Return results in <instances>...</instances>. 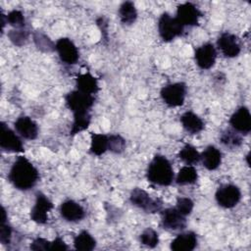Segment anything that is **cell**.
<instances>
[{
    "label": "cell",
    "instance_id": "cell-31",
    "mask_svg": "<svg viewBox=\"0 0 251 251\" xmlns=\"http://www.w3.org/2000/svg\"><path fill=\"white\" fill-rule=\"evenodd\" d=\"M7 24H9L11 26L15 27L16 29L24 28L25 25V20L24 17V14L19 10H13L8 13L6 16Z\"/></svg>",
    "mask_w": 251,
    "mask_h": 251
},
{
    "label": "cell",
    "instance_id": "cell-19",
    "mask_svg": "<svg viewBox=\"0 0 251 251\" xmlns=\"http://www.w3.org/2000/svg\"><path fill=\"white\" fill-rule=\"evenodd\" d=\"M200 160L207 170L214 171L218 169L222 163V153L214 145H209L200 154Z\"/></svg>",
    "mask_w": 251,
    "mask_h": 251
},
{
    "label": "cell",
    "instance_id": "cell-1",
    "mask_svg": "<svg viewBox=\"0 0 251 251\" xmlns=\"http://www.w3.org/2000/svg\"><path fill=\"white\" fill-rule=\"evenodd\" d=\"M67 107L74 114V121L70 130V134H75L85 130L91 122L90 111L94 105V95L85 94L78 90H73L65 96Z\"/></svg>",
    "mask_w": 251,
    "mask_h": 251
},
{
    "label": "cell",
    "instance_id": "cell-29",
    "mask_svg": "<svg viewBox=\"0 0 251 251\" xmlns=\"http://www.w3.org/2000/svg\"><path fill=\"white\" fill-rule=\"evenodd\" d=\"M139 240L143 245L150 248H154L159 243V234L155 229L147 227L139 235Z\"/></svg>",
    "mask_w": 251,
    "mask_h": 251
},
{
    "label": "cell",
    "instance_id": "cell-21",
    "mask_svg": "<svg viewBox=\"0 0 251 251\" xmlns=\"http://www.w3.org/2000/svg\"><path fill=\"white\" fill-rule=\"evenodd\" d=\"M180 123L183 128L190 134L199 133L204 128V123L202 119L191 111H187L181 115Z\"/></svg>",
    "mask_w": 251,
    "mask_h": 251
},
{
    "label": "cell",
    "instance_id": "cell-30",
    "mask_svg": "<svg viewBox=\"0 0 251 251\" xmlns=\"http://www.w3.org/2000/svg\"><path fill=\"white\" fill-rule=\"evenodd\" d=\"M126 149V139L120 134L108 135V150L115 154H121Z\"/></svg>",
    "mask_w": 251,
    "mask_h": 251
},
{
    "label": "cell",
    "instance_id": "cell-3",
    "mask_svg": "<svg viewBox=\"0 0 251 251\" xmlns=\"http://www.w3.org/2000/svg\"><path fill=\"white\" fill-rule=\"evenodd\" d=\"M146 177L151 183L168 186L174 180V169L170 161L165 156L157 154L148 165Z\"/></svg>",
    "mask_w": 251,
    "mask_h": 251
},
{
    "label": "cell",
    "instance_id": "cell-23",
    "mask_svg": "<svg viewBox=\"0 0 251 251\" xmlns=\"http://www.w3.org/2000/svg\"><path fill=\"white\" fill-rule=\"evenodd\" d=\"M74 246L76 250L91 251L96 246V240L87 230H81L74 238Z\"/></svg>",
    "mask_w": 251,
    "mask_h": 251
},
{
    "label": "cell",
    "instance_id": "cell-32",
    "mask_svg": "<svg viewBox=\"0 0 251 251\" xmlns=\"http://www.w3.org/2000/svg\"><path fill=\"white\" fill-rule=\"evenodd\" d=\"M28 36H29L28 31L24 29V28L13 29V30H10L8 32V37L17 46L24 45L27 41Z\"/></svg>",
    "mask_w": 251,
    "mask_h": 251
},
{
    "label": "cell",
    "instance_id": "cell-5",
    "mask_svg": "<svg viewBox=\"0 0 251 251\" xmlns=\"http://www.w3.org/2000/svg\"><path fill=\"white\" fill-rule=\"evenodd\" d=\"M184 26L168 13H163L158 21V30L160 37L165 42H170L183 33Z\"/></svg>",
    "mask_w": 251,
    "mask_h": 251
},
{
    "label": "cell",
    "instance_id": "cell-14",
    "mask_svg": "<svg viewBox=\"0 0 251 251\" xmlns=\"http://www.w3.org/2000/svg\"><path fill=\"white\" fill-rule=\"evenodd\" d=\"M218 48L226 58H234L239 55L241 47L237 37L230 32H223L217 40Z\"/></svg>",
    "mask_w": 251,
    "mask_h": 251
},
{
    "label": "cell",
    "instance_id": "cell-2",
    "mask_svg": "<svg viewBox=\"0 0 251 251\" xmlns=\"http://www.w3.org/2000/svg\"><path fill=\"white\" fill-rule=\"evenodd\" d=\"M38 177L37 169L23 156L16 159L8 174L9 181L17 189L24 191L32 188L36 184Z\"/></svg>",
    "mask_w": 251,
    "mask_h": 251
},
{
    "label": "cell",
    "instance_id": "cell-26",
    "mask_svg": "<svg viewBox=\"0 0 251 251\" xmlns=\"http://www.w3.org/2000/svg\"><path fill=\"white\" fill-rule=\"evenodd\" d=\"M220 141L228 148H237L242 143V137L240 133L233 128H226L222 132Z\"/></svg>",
    "mask_w": 251,
    "mask_h": 251
},
{
    "label": "cell",
    "instance_id": "cell-22",
    "mask_svg": "<svg viewBox=\"0 0 251 251\" xmlns=\"http://www.w3.org/2000/svg\"><path fill=\"white\" fill-rule=\"evenodd\" d=\"M120 20L124 25H132L137 19V10L131 1L123 2L119 8Z\"/></svg>",
    "mask_w": 251,
    "mask_h": 251
},
{
    "label": "cell",
    "instance_id": "cell-24",
    "mask_svg": "<svg viewBox=\"0 0 251 251\" xmlns=\"http://www.w3.org/2000/svg\"><path fill=\"white\" fill-rule=\"evenodd\" d=\"M108 150V135L104 133H91L89 151L95 156H101Z\"/></svg>",
    "mask_w": 251,
    "mask_h": 251
},
{
    "label": "cell",
    "instance_id": "cell-16",
    "mask_svg": "<svg viewBox=\"0 0 251 251\" xmlns=\"http://www.w3.org/2000/svg\"><path fill=\"white\" fill-rule=\"evenodd\" d=\"M14 127L19 135L25 139L33 140L38 135L37 124L27 116L19 117L14 123Z\"/></svg>",
    "mask_w": 251,
    "mask_h": 251
},
{
    "label": "cell",
    "instance_id": "cell-11",
    "mask_svg": "<svg viewBox=\"0 0 251 251\" xmlns=\"http://www.w3.org/2000/svg\"><path fill=\"white\" fill-rule=\"evenodd\" d=\"M59 58L62 62L68 65H74L78 61L79 53L75 43L68 37H61L55 44Z\"/></svg>",
    "mask_w": 251,
    "mask_h": 251
},
{
    "label": "cell",
    "instance_id": "cell-18",
    "mask_svg": "<svg viewBox=\"0 0 251 251\" xmlns=\"http://www.w3.org/2000/svg\"><path fill=\"white\" fill-rule=\"evenodd\" d=\"M197 246V235L193 231L177 234L171 242V249L174 251H192Z\"/></svg>",
    "mask_w": 251,
    "mask_h": 251
},
{
    "label": "cell",
    "instance_id": "cell-17",
    "mask_svg": "<svg viewBox=\"0 0 251 251\" xmlns=\"http://www.w3.org/2000/svg\"><path fill=\"white\" fill-rule=\"evenodd\" d=\"M61 216L68 222L75 223L81 221L85 217L84 209L74 200H66L60 206Z\"/></svg>",
    "mask_w": 251,
    "mask_h": 251
},
{
    "label": "cell",
    "instance_id": "cell-34",
    "mask_svg": "<svg viewBox=\"0 0 251 251\" xmlns=\"http://www.w3.org/2000/svg\"><path fill=\"white\" fill-rule=\"evenodd\" d=\"M6 221L7 220L1 221V227H0V242L3 245H7L11 243L12 232H13L11 226L8 223H6Z\"/></svg>",
    "mask_w": 251,
    "mask_h": 251
},
{
    "label": "cell",
    "instance_id": "cell-36",
    "mask_svg": "<svg viewBox=\"0 0 251 251\" xmlns=\"http://www.w3.org/2000/svg\"><path fill=\"white\" fill-rule=\"evenodd\" d=\"M69 247L65 243V241L61 237H56L53 241L50 243V250L51 251H65L68 250Z\"/></svg>",
    "mask_w": 251,
    "mask_h": 251
},
{
    "label": "cell",
    "instance_id": "cell-12",
    "mask_svg": "<svg viewBox=\"0 0 251 251\" xmlns=\"http://www.w3.org/2000/svg\"><path fill=\"white\" fill-rule=\"evenodd\" d=\"M161 223L164 228L169 230H179L186 227V217L179 213L176 207L161 211Z\"/></svg>",
    "mask_w": 251,
    "mask_h": 251
},
{
    "label": "cell",
    "instance_id": "cell-28",
    "mask_svg": "<svg viewBox=\"0 0 251 251\" xmlns=\"http://www.w3.org/2000/svg\"><path fill=\"white\" fill-rule=\"evenodd\" d=\"M33 41L37 48L43 52H51L55 50V44L51 39L41 31H36L33 33Z\"/></svg>",
    "mask_w": 251,
    "mask_h": 251
},
{
    "label": "cell",
    "instance_id": "cell-15",
    "mask_svg": "<svg viewBox=\"0 0 251 251\" xmlns=\"http://www.w3.org/2000/svg\"><path fill=\"white\" fill-rule=\"evenodd\" d=\"M231 128L241 134H248L251 131V115L247 107H239L229 118Z\"/></svg>",
    "mask_w": 251,
    "mask_h": 251
},
{
    "label": "cell",
    "instance_id": "cell-25",
    "mask_svg": "<svg viewBox=\"0 0 251 251\" xmlns=\"http://www.w3.org/2000/svg\"><path fill=\"white\" fill-rule=\"evenodd\" d=\"M197 178H198V174H197L196 169L194 167L188 165V166L182 167L178 171L177 176L176 177V182L180 185L193 184L196 182Z\"/></svg>",
    "mask_w": 251,
    "mask_h": 251
},
{
    "label": "cell",
    "instance_id": "cell-6",
    "mask_svg": "<svg viewBox=\"0 0 251 251\" xmlns=\"http://www.w3.org/2000/svg\"><path fill=\"white\" fill-rule=\"evenodd\" d=\"M160 95L169 107L181 106L186 95V84L184 82L169 83L162 87Z\"/></svg>",
    "mask_w": 251,
    "mask_h": 251
},
{
    "label": "cell",
    "instance_id": "cell-20",
    "mask_svg": "<svg viewBox=\"0 0 251 251\" xmlns=\"http://www.w3.org/2000/svg\"><path fill=\"white\" fill-rule=\"evenodd\" d=\"M75 87L76 90L90 95L96 94L99 90L97 78L94 77L90 73L78 75L75 78Z\"/></svg>",
    "mask_w": 251,
    "mask_h": 251
},
{
    "label": "cell",
    "instance_id": "cell-33",
    "mask_svg": "<svg viewBox=\"0 0 251 251\" xmlns=\"http://www.w3.org/2000/svg\"><path fill=\"white\" fill-rule=\"evenodd\" d=\"M193 207H194V202L188 197H178L176 199V208L179 213H181L185 217L191 214Z\"/></svg>",
    "mask_w": 251,
    "mask_h": 251
},
{
    "label": "cell",
    "instance_id": "cell-9",
    "mask_svg": "<svg viewBox=\"0 0 251 251\" xmlns=\"http://www.w3.org/2000/svg\"><path fill=\"white\" fill-rule=\"evenodd\" d=\"M53 208V203L45 194L38 191L35 194V203L30 210V220L44 225L48 221V212Z\"/></svg>",
    "mask_w": 251,
    "mask_h": 251
},
{
    "label": "cell",
    "instance_id": "cell-10",
    "mask_svg": "<svg viewBox=\"0 0 251 251\" xmlns=\"http://www.w3.org/2000/svg\"><path fill=\"white\" fill-rule=\"evenodd\" d=\"M202 17L201 11L192 3L185 2L177 6L176 19L183 26H194L199 23V19Z\"/></svg>",
    "mask_w": 251,
    "mask_h": 251
},
{
    "label": "cell",
    "instance_id": "cell-27",
    "mask_svg": "<svg viewBox=\"0 0 251 251\" xmlns=\"http://www.w3.org/2000/svg\"><path fill=\"white\" fill-rule=\"evenodd\" d=\"M177 157L187 165H193L199 162L200 153L197 151V149L194 146L190 144H186L179 150Z\"/></svg>",
    "mask_w": 251,
    "mask_h": 251
},
{
    "label": "cell",
    "instance_id": "cell-13",
    "mask_svg": "<svg viewBox=\"0 0 251 251\" xmlns=\"http://www.w3.org/2000/svg\"><path fill=\"white\" fill-rule=\"evenodd\" d=\"M194 58L197 66L200 69L209 70L215 65L217 59V50L212 43H204L195 49Z\"/></svg>",
    "mask_w": 251,
    "mask_h": 251
},
{
    "label": "cell",
    "instance_id": "cell-35",
    "mask_svg": "<svg viewBox=\"0 0 251 251\" xmlns=\"http://www.w3.org/2000/svg\"><path fill=\"white\" fill-rule=\"evenodd\" d=\"M50 243H51V241H49L43 237H37L31 242L30 249L34 250V251L50 250Z\"/></svg>",
    "mask_w": 251,
    "mask_h": 251
},
{
    "label": "cell",
    "instance_id": "cell-7",
    "mask_svg": "<svg viewBox=\"0 0 251 251\" xmlns=\"http://www.w3.org/2000/svg\"><path fill=\"white\" fill-rule=\"evenodd\" d=\"M215 198L221 207L229 209L237 205L240 201L241 192L239 187L234 184H223L217 189Z\"/></svg>",
    "mask_w": 251,
    "mask_h": 251
},
{
    "label": "cell",
    "instance_id": "cell-8",
    "mask_svg": "<svg viewBox=\"0 0 251 251\" xmlns=\"http://www.w3.org/2000/svg\"><path fill=\"white\" fill-rule=\"evenodd\" d=\"M0 147L6 152H24L25 147L21 138L5 123L0 124Z\"/></svg>",
    "mask_w": 251,
    "mask_h": 251
},
{
    "label": "cell",
    "instance_id": "cell-4",
    "mask_svg": "<svg viewBox=\"0 0 251 251\" xmlns=\"http://www.w3.org/2000/svg\"><path fill=\"white\" fill-rule=\"evenodd\" d=\"M129 201L132 205L142 209L146 213L154 214L162 211L163 202L159 198H152L145 190L135 187L131 190Z\"/></svg>",
    "mask_w": 251,
    "mask_h": 251
}]
</instances>
